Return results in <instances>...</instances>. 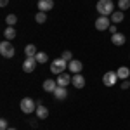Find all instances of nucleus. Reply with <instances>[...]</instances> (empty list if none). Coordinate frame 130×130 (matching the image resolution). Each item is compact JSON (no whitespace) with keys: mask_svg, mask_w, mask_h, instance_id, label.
<instances>
[{"mask_svg":"<svg viewBox=\"0 0 130 130\" xmlns=\"http://www.w3.org/2000/svg\"><path fill=\"white\" fill-rule=\"evenodd\" d=\"M95 9H97V12L101 16H108L109 18L111 14L115 12V4H113V0H99Z\"/></svg>","mask_w":130,"mask_h":130,"instance_id":"1","label":"nucleus"},{"mask_svg":"<svg viewBox=\"0 0 130 130\" xmlns=\"http://www.w3.org/2000/svg\"><path fill=\"white\" fill-rule=\"evenodd\" d=\"M21 111L24 113V115H31V113H35L37 111V102L31 99V97H24V99H21Z\"/></svg>","mask_w":130,"mask_h":130,"instance_id":"2","label":"nucleus"},{"mask_svg":"<svg viewBox=\"0 0 130 130\" xmlns=\"http://www.w3.org/2000/svg\"><path fill=\"white\" fill-rule=\"evenodd\" d=\"M0 54H2V57H5V59H10V57H14V54H16V49H14V45H12L9 40H4L2 43H0Z\"/></svg>","mask_w":130,"mask_h":130,"instance_id":"3","label":"nucleus"},{"mask_svg":"<svg viewBox=\"0 0 130 130\" xmlns=\"http://www.w3.org/2000/svg\"><path fill=\"white\" fill-rule=\"evenodd\" d=\"M68 68V62L62 59V57H57V59L52 61V64H50V71L54 73V75H61V73H64Z\"/></svg>","mask_w":130,"mask_h":130,"instance_id":"4","label":"nucleus"},{"mask_svg":"<svg viewBox=\"0 0 130 130\" xmlns=\"http://www.w3.org/2000/svg\"><path fill=\"white\" fill-rule=\"evenodd\" d=\"M111 24H113V23H111V19L108 18V16H99V18L95 19V23H94L95 30H99V31L109 30V26H111Z\"/></svg>","mask_w":130,"mask_h":130,"instance_id":"5","label":"nucleus"},{"mask_svg":"<svg viewBox=\"0 0 130 130\" xmlns=\"http://www.w3.org/2000/svg\"><path fill=\"white\" fill-rule=\"evenodd\" d=\"M118 80H120V78H118L116 71H108V73H104V76H102V83H104L106 87H113Z\"/></svg>","mask_w":130,"mask_h":130,"instance_id":"6","label":"nucleus"},{"mask_svg":"<svg viewBox=\"0 0 130 130\" xmlns=\"http://www.w3.org/2000/svg\"><path fill=\"white\" fill-rule=\"evenodd\" d=\"M37 66H38V61L35 59V57H26V59L23 61V71H24V73H31V71H35Z\"/></svg>","mask_w":130,"mask_h":130,"instance_id":"7","label":"nucleus"},{"mask_svg":"<svg viewBox=\"0 0 130 130\" xmlns=\"http://www.w3.org/2000/svg\"><path fill=\"white\" fill-rule=\"evenodd\" d=\"M71 85H73L75 89H83V87H85V78H83V75H82V73L73 75V78H71Z\"/></svg>","mask_w":130,"mask_h":130,"instance_id":"8","label":"nucleus"},{"mask_svg":"<svg viewBox=\"0 0 130 130\" xmlns=\"http://www.w3.org/2000/svg\"><path fill=\"white\" fill-rule=\"evenodd\" d=\"M82 68H83V64H82V61H78V59H73V61L68 62V70H70L73 75L82 73Z\"/></svg>","mask_w":130,"mask_h":130,"instance_id":"9","label":"nucleus"},{"mask_svg":"<svg viewBox=\"0 0 130 130\" xmlns=\"http://www.w3.org/2000/svg\"><path fill=\"white\" fill-rule=\"evenodd\" d=\"M111 42H113V45H116V47H121V45H125V42H127V37L123 35V33H115V35H111Z\"/></svg>","mask_w":130,"mask_h":130,"instance_id":"10","label":"nucleus"},{"mask_svg":"<svg viewBox=\"0 0 130 130\" xmlns=\"http://www.w3.org/2000/svg\"><path fill=\"white\" fill-rule=\"evenodd\" d=\"M71 78H73V76H70L68 73H61V75H57V80L56 82H57L59 87H68L71 83Z\"/></svg>","mask_w":130,"mask_h":130,"instance_id":"11","label":"nucleus"},{"mask_svg":"<svg viewBox=\"0 0 130 130\" xmlns=\"http://www.w3.org/2000/svg\"><path fill=\"white\" fill-rule=\"evenodd\" d=\"M38 10H42V12H49V10H52V7H54V0H38Z\"/></svg>","mask_w":130,"mask_h":130,"instance_id":"12","label":"nucleus"},{"mask_svg":"<svg viewBox=\"0 0 130 130\" xmlns=\"http://www.w3.org/2000/svg\"><path fill=\"white\" fill-rule=\"evenodd\" d=\"M52 95H54L57 101H64L66 97H68V89H66V87H59V85H57V89L54 90V94H52Z\"/></svg>","mask_w":130,"mask_h":130,"instance_id":"13","label":"nucleus"},{"mask_svg":"<svg viewBox=\"0 0 130 130\" xmlns=\"http://www.w3.org/2000/svg\"><path fill=\"white\" fill-rule=\"evenodd\" d=\"M109 19H111L113 24H120L121 21L125 19V14H123V10H115V12L109 16Z\"/></svg>","mask_w":130,"mask_h":130,"instance_id":"14","label":"nucleus"},{"mask_svg":"<svg viewBox=\"0 0 130 130\" xmlns=\"http://www.w3.org/2000/svg\"><path fill=\"white\" fill-rule=\"evenodd\" d=\"M35 115H37V118L38 120H47L49 118V109L45 108V106H37V111H35Z\"/></svg>","mask_w":130,"mask_h":130,"instance_id":"15","label":"nucleus"},{"mask_svg":"<svg viewBox=\"0 0 130 130\" xmlns=\"http://www.w3.org/2000/svg\"><path fill=\"white\" fill-rule=\"evenodd\" d=\"M56 89H57V82H56V80H52V78H50V80L43 82V90H45V92L54 94V90H56Z\"/></svg>","mask_w":130,"mask_h":130,"instance_id":"16","label":"nucleus"},{"mask_svg":"<svg viewBox=\"0 0 130 130\" xmlns=\"http://www.w3.org/2000/svg\"><path fill=\"white\" fill-rule=\"evenodd\" d=\"M16 30H14V26H7L5 30H4V38L5 40H9V42H12L14 38H16Z\"/></svg>","mask_w":130,"mask_h":130,"instance_id":"17","label":"nucleus"},{"mask_svg":"<svg viewBox=\"0 0 130 130\" xmlns=\"http://www.w3.org/2000/svg\"><path fill=\"white\" fill-rule=\"evenodd\" d=\"M116 75H118L120 80H127V78L130 76V70L127 68V66H120V68L116 70Z\"/></svg>","mask_w":130,"mask_h":130,"instance_id":"18","label":"nucleus"},{"mask_svg":"<svg viewBox=\"0 0 130 130\" xmlns=\"http://www.w3.org/2000/svg\"><path fill=\"white\" fill-rule=\"evenodd\" d=\"M24 54H26V57H35V56L38 54V50H37V47H35L33 43H28V45L24 47Z\"/></svg>","mask_w":130,"mask_h":130,"instance_id":"19","label":"nucleus"},{"mask_svg":"<svg viewBox=\"0 0 130 130\" xmlns=\"http://www.w3.org/2000/svg\"><path fill=\"white\" fill-rule=\"evenodd\" d=\"M35 59L38 61V64H45V62L49 61V56H47V52H38V54L35 56Z\"/></svg>","mask_w":130,"mask_h":130,"instance_id":"20","label":"nucleus"},{"mask_svg":"<svg viewBox=\"0 0 130 130\" xmlns=\"http://www.w3.org/2000/svg\"><path fill=\"white\" fill-rule=\"evenodd\" d=\"M35 21H37L38 24H43V23L47 21V12H42V10H38V12H37V16H35Z\"/></svg>","mask_w":130,"mask_h":130,"instance_id":"21","label":"nucleus"},{"mask_svg":"<svg viewBox=\"0 0 130 130\" xmlns=\"http://www.w3.org/2000/svg\"><path fill=\"white\" fill-rule=\"evenodd\" d=\"M5 23H7L9 26H14V24L18 23V16H16V14H9V16L5 18Z\"/></svg>","mask_w":130,"mask_h":130,"instance_id":"22","label":"nucleus"},{"mask_svg":"<svg viewBox=\"0 0 130 130\" xmlns=\"http://www.w3.org/2000/svg\"><path fill=\"white\" fill-rule=\"evenodd\" d=\"M118 7H120V10H128L130 0H118Z\"/></svg>","mask_w":130,"mask_h":130,"instance_id":"23","label":"nucleus"},{"mask_svg":"<svg viewBox=\"0 0 130 130\" xmlns=\"http://www.w3.org/2000/svg\"><path fill=\"white\" fill-rule=\"evenodd\" d=\"M61 57L66 61V62H70V61H73V54H71L70 50H64V52H61Z\"/></svg>","mask_w":130,"mask_h":130,"instance_id":"24","label":"nucleus"},{"mask_svg":"<svg viewBox=\"0 0 130 130\" xmlns=\"http://www.w3.org/2000/svg\"><path fill=\"white\" fill-rule=\"evenodd\" d=\"M7 128H9V123H7L5 118H2L0 120V130H7Z\"/></svg>","mask_w":130,"mask_h":130,"instance_id":"25","label":"nucleus"},{"mask_svg":"<svg viewBox=\"0 0 130 130\" xmlns=\"http://www.w3.org/2000/svg\"><path fill=\"white\" fill-rule=\"evenodd\" d=\"M121 89H123V90H128L130 89V82L128 80H123V82H121Z\"/></svg>","mask_w":130,"mask_h":130,"instance_id":"26","label":"nucleus"},{"mask_svg":"<svg viewBox=\"0 0 130 130\" xmlns=\"http://www.w3.org/2000/svg\"><path fill=\"white\" fill-rule=\"evenodd\" d=\"M109 33H111V35L118 33V26H116V24H111V26H109Z\"/></svg>","mask_w":130,"mask_h":130,"instance_id":"27","label":"nucleus"},{"mask_svg":"<svg viewBox=\"0 0 130 130\" xmlns=\"http://www.w3.org/2000/svg\"><path fill=\"white\" fill-rule=\"evenodd\" d=\"M7 4H9V0H0V5H2V7H5Z\"/></svg>","mask_w":130,"mask_h":130,"instance_id":"28","label":"nucleus"},{"mask_svg":"<svg viewBox=\"0 0 130 130\" xmlns=\"http://www.w3.org/2000/svg\"><path fill=\"white\" fill-rule=\"evenodd\" d=\"M30 125L31 127H37V120H30Z\"/></svg>","mask_w":130,"mask_h":130,"instance_id":"29","label":"nucleus"},{"mask_svg":"<svg viewBox=\"0 0 130 130\" xmlns=\"http://www.w3.org/2000/svg\"><path fill=\"white\" fill-rule=\"evenodd\" d=\"M7 130H16V128H12V127H9V128H7Z\"/></svg>","mask_w":130,"mask_h":130,"instance_id":"30","label":"nucleus"},{"mask_svg":"<svg viewBox=\"0 0 130 130\" xmlns=\"http://www.w3.org/2000/svg\"><path fill=\"white\" fill-rule=\"evenodd\" d=\"M128 57H130V56H128Z\"/></svg>","mask_w":130,"mask_h":130,"instance_id":"31","label":"nucleus"}]
</instances>
